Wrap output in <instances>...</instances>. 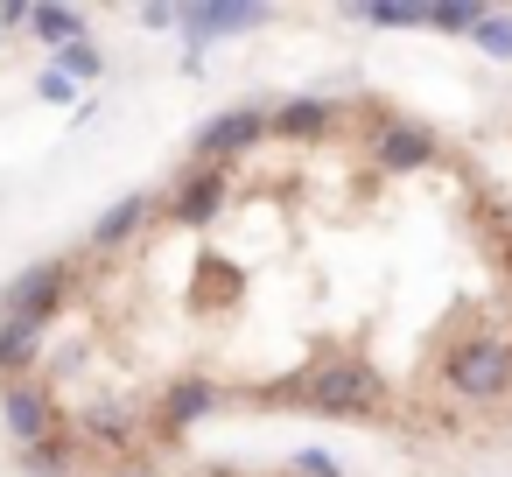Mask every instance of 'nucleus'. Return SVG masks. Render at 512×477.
I'll use <instances>...</instances> for the list:
<instances>
[{
	"instance_id": "7",
	"label": "nucleus",
	"mask_w": 512,
	"mask_h": 477,
	"mask_svg": "<svg viewBox=\"0 0 512 477\" xmlns=\"http://www.w3.org/2000/svg\"><path fill=\"white\" fill-rule=\"evenodd\" d=\"M43 99H71V78L64 71H43Z\"/></svg>"
},
{
	"instance_id": "2",
	"label": "nucleus",
	"mask_w": 512,
	"mask_h": 477,
	"mask_svg": "<svg viewBox=\"0 0 512 477\" xmlns=\"http://www.w3.org/2000/svg\"><path fill=\"white\" fill-rule=\"evenodd\" d=\"M183 477H344L330 456H316V449H302V456H274V463H197V470H183Z\"/></svg>"
},
{
	"instance_id": "4",
	"label": "nucleus",
	"mask_w": 512,
	"mask_h": 477,
	"mask_svg": "<svg viewBox=\"0 0 512 477\" xmlns=\"http://www.w3.org/2000/svg\"><path fill=\"white\" fill-rule=\"evenodd\" d=\"M29 29H36L43 43H57V50L85 43V22H78V15H64V8H29Z\"/></svg>"
},
{
	"instance_id": "8",
	"label": "nucleus",
	"mask_w": 512,
	"mask_h": 477,
	"mask_svg": "<svg viewBox=\"0 0 512 477\" xmlns=\"http://www.w3.org/2000/svg\"><path fill=\"white\" fill-rule=\"evenodd\" d=\"M0 29H29V8H22V0H8V8H0Z\"/></svg>"
},
{
	"instance_id": "1",
	"label": "nucleus",
	"mask_w": 512,
	"mask_h": 477,
	"mask_svg": "<svg viewBox=\"0 0 512 477\" xmlns=\"http://www.w3.org/2000/svg\"><path fill=\"white\" fill-rule=\"evenodd\" d=\"M260 141L176 155L64 260L29 386V477H127L211 414H323L414 449H477L449 351L512 330V204L421 113L260 99Z\"/></svg>"
},
{
	"instance_id": "3",
	"label": "nucleus",
	"mask_w": 512,
	"mask_h": 477,
	"mask_svg": "<svg viewBox=\"0 0 512 477\" xmlns=\"http://www.w3.org/2000/svg\"><path fill=\"white\" fill-rule=\"evenodd\" d=\"M253 22H260V8H190L183 15L190 36H232V29H253Z\"/></svg>"
},
{
	"instance_id": "6",
	"label": "nucleus",
	"mask_w": 512,
	"mask_h": 477,
	"mask_svg": "<svg viewBox=\"0 0 512 477\" xmlns=\"http://www.w3.org/2000/svg\"><path fill=\"white\" fill-rule=\"evenodd\" d=\"M57 64H64V78H99V50H92V43H71V50H57Z\"/></svg>"
},
{
	"instance_id": "5",
	"label": "nucleus",
	"mask_w": 512,
	"mask_h": 477,
	"mask_svg": "<svg viewBox=\"0 0 512 477\" xmlns=\"http://www.w3.org/2000/svg\"><path fill=\"white\" fill-rule=\"evenodd\" d=\"M470 36H477V50H484V57H512V22H498V15H484V22H477Z\"/></svg>"
}]
</instances>
